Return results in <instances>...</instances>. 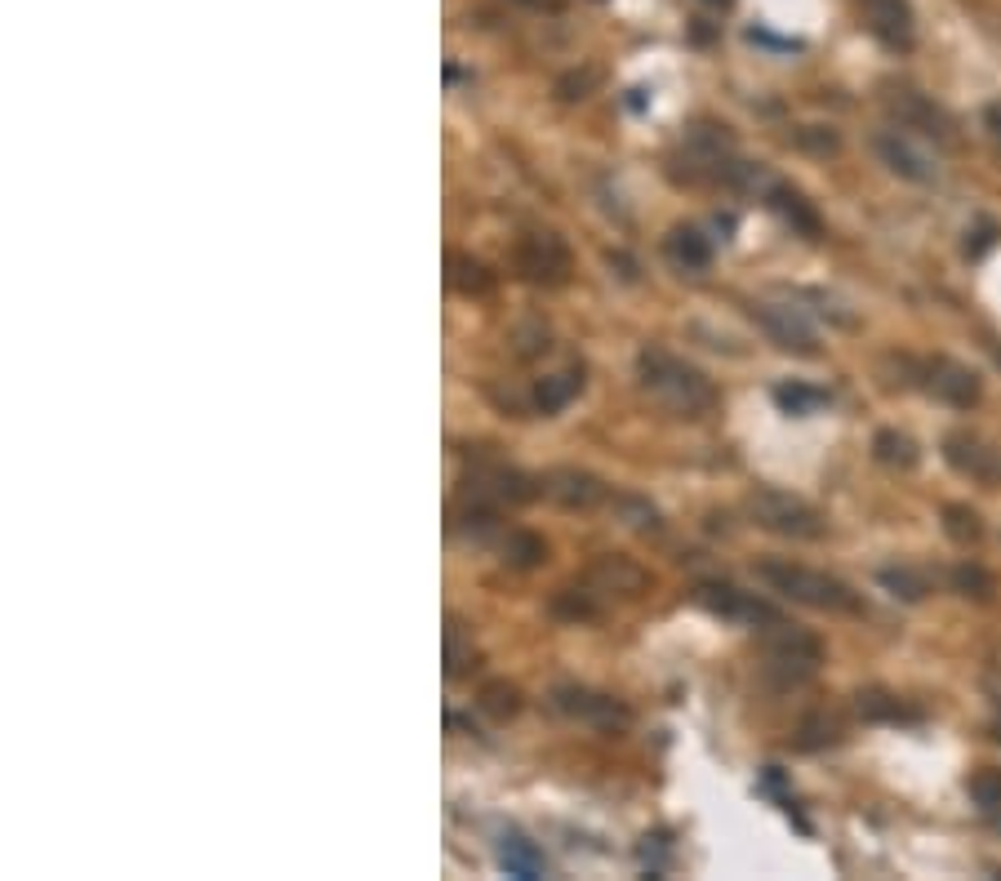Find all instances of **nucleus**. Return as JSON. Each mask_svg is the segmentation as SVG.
I'll return each instance as SVG.
<instances>
[{"mask_svg":"<svg viewBox=\"0 0 1001 881\" xmlns=\"http://www.w3.org/2000/svg\"><path fill=\"white\" fill-rule=\"evenodd\" d=\"M859 13H863V27L885 44V49H912L916 40V22H912V9L908 0H859Z\"/></svg>","mask_w":1001,"mask_h":881,"instance_id":"nucleus-11","label":"nucleus"},{"mask_svg":"<svg viewBox=\"0 0 1001 881\" xmlns=\"http://www.w3.org/2000/svg\"><path fill=\"white\" fill-rule=\"evenodd\" d=\"M943 529H948L952 543H979V538H983V521H979V512L965 507V503H948V507H943Z\"/></svg>","mask_w":1001,"mask_h":881,"instance_id":"nucleus-26","label":"nucleus"},{"mask_svg":"<svg viewBox=\"0 0 1001 881\" xmlns=\"http://www.w3.org/2000/svg\"><path fill=\"white\" fill-rule=\"evenodd\" d=\"M538 489H534V481L525 476V472H516V467H498V463H489V467H472L467 472V481H463V498L472 503V512H498V507H507V503H525V498H534Z\"/></svg>","mask_w":1001,"mask_h":881,"instance_id":"nucleus-5","label":"nucleus"},{"mask_svg":"<svg viewBox=\"0 0 1001 881\" xmlns=\"http://www.w3.org/2000/svg\"><path fill=\"white\" fill-rule=\"evenodd\" d=\"M498 863H503L507 877H543V872H547L543 850H538L534 841L516 837V832H507V837L498 841Z\"/></svg>","mask_w":1001,"mask_h":881,"instance_id":"nucleus-18","label":"nucleus"},{"mask_svg":"<svg viewBox=\"0 0 1001 881\" xmlns=\"http://www.w3.org/2000/svg\"><path fill=\"white\" fill-rule=\"evenodd\" d=\"M449 285L458 294H485L494 285V276L485 271L480 258H467V254H449Z\"/></svg>","mask_w":1001,"mask_h":881,"instance_id":"nucleus-25","label":"nucleus"},{"mask_svg":"<svg viewBox=\"0 0 1001 881\" xmlns=\"http://www.w3.org/2000/svg\"><path fill=\"white\" fill-rule=\"evenodd\" d=\"M636 378H641V387H645L663 409H672V414L698 418V414H707V409L716 405L712 378H707L703 369L685 365V360L672 356V352L645 347V352L636 356Z\"/></svg>","mask_w":1001,"mask_h":881,"instance_id":"nucleus-1","label":"nucleus"},{"mask_svg":"<svg viewBox=\"0 0 1001 881\" xmlns=\"http://www.w3.org/2000/svg\"><path fill=\"white\" fill-rule=\"evenodd\" d=\"M752 320L770 334L774 347L783 352H796V356H814L819 352V338H814V325L805 320L801 307L792 303H752Z\"/></svg>","mask_w":1001,"mask_h":881,"instance_id":"nucleus-9","label":"nucleus"},{"mask_svg":"<svg viewBox=\"0 0 1001 881\" xmlns=\"http://www.w3.org/2000/svg\"><path fill=\"white\" fill-rule=\"evenodd\" d=\"M885 102H890V111L899 116L903 129H925V133H934V138H952V120H948L934 102H925L916 89H894Z\"/></svg>","mask_w":1001,"mask_h":881,"instance_id":"nucleus-15","label":"nucleus"},{"mask_svg":"<svg viewBox=\"0 0 1001 881\" xmlns=\"http://www.w3.org/2000/svg\"><path fill=\"white\" fill-rule=\"evenodd\" d=\"M743 507H747L752 525H761V529H770L779 538H823V529H827L823 512L814 503L787 494V489H770V485L752 489Z\"/></svg>","mask_w":1001,"mask_h":881,"instance_id":"nucleus-3","label":"nucleus"},{"mask_svg":"<svg viewBox=\"0 0 1001 881\" xmlns=\"http://www.w3.org/2000/svg\"><path fill=\"white\" fill-rule=\"evenodd\" d=\"M703 4H707V9H730L734 0H703Z\"/></svg>","mask_w":1001,"mask_h":881,"instance_id":"nucleus-34","label":"nucleus"},{"mask_svg":"<svg viewBox=\"0 0 1001 881\" xmlns=\"http://www.w3.org/2000/svg\"><path fill=\"white\" fill-rule=\"evenodd\" d=\"M467 663H472V641H463L458 623H449V632H445V672L449 676H463Z\"/></svg>","mask_w":1001,"mask_h":881,"instance_id":"nucleus-31","label":"nucleus"},{"mask_svg":"<svg viewBox=\"0 0 1001 881\" xmlns=\"http://www.w3.org/2000/svg\"><path fill=\"white\" fill-rule=\"evenodd\" d=\"M498 552H503V561H507V565H516V570H534V565L547 556V543H543L538 534H529V529H507V534L498 538Z\"/></svg>","mask_w":1001,"mask_h":881,"instance_id":"nucleus-23","label":"nucleus"},{"mask_svg":"<svg viewBox=\"0 0 1001 881\" xmlns=\"http://www.w3.org/2000/svg\"><path fill=\"white\" fill-rule=\"evenodd\" d=\"M583 583L601 596H641L650 587V574L627 556H601V561H592Z\"/></svg>","mask_w":1001,"mask_h":881,"instance_id":"nucleus-14","label":"nucleus"},{"mask_svg":"<svg viewBox=\"0 0 1001 881\" xmlns=\"http://www.w3.org/2000/svg\"><path fill=\"white\" fill-rule=\"evenodd\" d=\"M765 205H770L783 222H792L796 231H805V236H814V231H819V214L805 205V196H801V191H792V187H783V182H770Z\"/></svg>","mask_w":1001,"mask_h":881,"instance_id":"nucleus-19","label":"nucleus"},{"mask_svg":"<svg viewBox=\"0 0 1001 881\" xmlns=\"http://www.w3.org/2000/svg\"><path fill=\"white\" fill-rule=\"evenodd\" d=\"M925 387H930L943 405H952V409H970V405H979V396H983L979 374H974L970 365H961V360H948V356H939V360L925 365Z\"/></svg>","mask_w":1001,"mask_h":881,"instance_id":"nucleus-12","label":"nucleus"},{"mask_svg":"<svg viewBox=\"0 0 1001 881\" xmlns=\"http://www.w3.org/2000/svg\"><path fill=\"white\" fill-rule=\"evenodd\" d=\"M663 254L676 271H707L712 267V240L698 227H672L663 236Z\"/></svg>","mask_w":1001,"mask_h":881,"instance_id":"nucleus-17","label":"nucleus"},{"mask_svg":"<svg viewBox=\"0 0 1001 881\" xmlns=\"http://www.w3.org/2000/svg\"><path fill=\"white\" fill-rule=\"evenodd\" d=\"M965 792H970V801L979 805V810H1001V770L997 765H983V770H974L970 779H965Z\"/></svg>","mask_w":1001,"mask_h":881,"instance_id":"nucleus-27","label":"nucleus"},{"mask_svg":"<svg viewBox=\"0 0 1001 881\" xmlns=\"http://www.w3.org/2000/svg\"><path fill=\"white\" fill-rule=\"evenodd\" d=\"M823 663V645L801 632V627H783L774 623V632L765 636V672L779 681V685H801L819 672Z\"/></svg>","mask_w":1001,"mask_h":881,"instance_id":"nucleus-4","label":"nucleus"},{"mask_svg":"<svg viewBox=\"0 0 1001 881\" xmlns=\"http://www.w3.org/2000/svg\"><path fill=\"white\" fill-rule=\"evenodd\" d=\"M876 583H881L890 596L908 601V605H916V601L930 596V574H921V570H912V565H885V570H876Z\"/></svg>","mask_w":1001,"mask_h":881,"instance_id":"nucleus-21","label":"nucleus"},{"mask_svg":"<svg viewBox=\"0 0 1001 881\" xmlns=\"http://www.w3.org/2000/svg\"><path fill=\"white\" fill-rule=\"evenodd\" d=\"M872 454L885 463V467H916V441L908 436V432H899V427H881L876 436H872Z\"/></svg>","mask_w":1001,"mask_h":881,"instance_id":"nucleus-22","label":"nucleus"},{"mask_svg":"<svg viewBox=\"0 0 1001 881\" xmlns=\"http://www.w3.org/2000/svg\"><path fill=\"white\" fill-rule=\"evenodd\" d=\"M756 574L779 596H787L796 605L827 610V614H859V592L827 570H810V565H796V561H761Z\"/></svg>","mask_w":1001,"mask_h":881,"instance_id":"nucleus-2","label":"nucleus"},{"mask_svg":"<svg viewBox=\"0 0 1001 881\" xmlns=\"http://www.w3.org/2000/svg\"><path fill=\"white\" fill-rule=\"evenodd\" d=\"M774 400H779L787 414H814V409L827 405V392L805 387V383H783V387H774Z\"/></svg>","mask_w":1001,"mask_h":881,"instance_id":"nucleus-28","label":"nucleus"},{"mask_svg":"<svg viewBox=\"0 0 1001 881\" xmlns=\"http://www.w3.org/2000/svg\"><path fill=\"white\" fill-rule=\"evenodd\" d=\"M943 458H948L961 476H970V481H983V485L1001 481V454L988 449L974 432H948V436H943Z\"/></svg>","mask_w":1001,"mask_h":881,"instance_id":"nucleus-13","label":"nucleus"},{"mask_svg":"<svg viewBox=\"0 0 1001 881\" xmlns=\"http://www.w3.org/2000/svg\"><path fill=\"white\" fill-rule=\"evenodd\" d=\"M983 116H988V129H992V138L1001 142V102H992V107H988Z\"/></svg>","mask_w":1001,"mask_h":881,"instance_id":"nucleus-33","label":"nucleus"},{"mask_svg":"<svg viewBox=\"0 0 1001 881\" xmlns=\"http://www.w3.org/2000/svg\"><path fill=\"white\" fill-rule=\"evenodd\" d=\"M552 703H556V712H565L578 725H592V730H605V734L627 730V707L614 694H601V690H587V685H556Z\"/></svg>","mask_w":1001,"mask_h":881,"instance_id":"nucleus-6","label":"nucleus"},{"mask_svg":"<svg viewBox=\"0 0 1001 881\" xmlns=\"http://www.w3.org/2000/svg\"><path fill=\"white\" fill-rule=\"evenodd\" d=\"M952 583H957L965 596H979V601H988V596H992V587H997V583H992V574H988V570H979V565H957V570H952Z\"/></svg>","mask_w":1001,"mask_h":881,"instance_id":"nucleus-30","label":"nucleus"},{"mask_svg":"<svg viewBox=\"0 0 1001 881\" xmlns=\"http://www.w3.org/2000/svg\"><path fill=\"white\" fill-rule=\"evenodd\" d=\"M698 601L725 618V623H739V627H774L779 623V610L770 601H761L756 592H743L734 583H703L698 587Z\"/></svg>","mask_w":1001,"mask_h":881,"instance_id":"nucleus-7","label":"nucleus"},{"mask_svg":"<svg viewBox=\"0 0 1001 881\" xmlns=\"http://www.w3.org/2000/svg\"><path fill=\"white\" fill-rule=\"evenodd\" d=\"M854 707H859V716L863 721H916V712H908L894 694H885V690H859L854 694Z\"/></svg>","mask_w":1001,"mask_h":881,"instance_id":"nucleus-24","label":"nucleus"},{"mask_svg":"<svg viewBox=\"0 0 1001 881\" xmlns=\"http://www.w3.org/2000/svg\"><path fill=\"white\" fill-rule=\"evenodd\" d=\"M992 828H997V832H1001V810H992Z\"/></svg>","mask_w":1001,"mask_h":881,"instance_id":"nucleus-35","label":"nucleus"},{"mask_svg":"<svg viewBox=\"0 0 1001 881\" xmlns=\"http://www.w3.org/2000/svg\"><path fill=\"white\" fill-rule=\"evenodd\" d=\"M516 267L534 285H565L569 280V249L556 231H529L516 245Z\"/></svg>","mask_w":1001,"mask_h":881,"instance_id":"nucleus-8","label":"nucleus"},{"mask_svg":"<svg viewBox=\"0 0 1001 881\" xmlns=\"http://www.w3.org/2000/svg\"><path fill=\"white\" fill-rule=\"evenodd\" d=\"M543 489H547L561 507H596V503L605 498V485H601L596 476L578 472V467H556V472L543 481Z\"/></svg>","mask_w":1001,"mask_h":881,"instance_id":"nucleus-16","label":"nucleus"},{"mask_svg":"<svg viewBox=\"0 0 1001 881\" xmlns=\"http://www.w3.org/2000/svg\"><path fill=\"white\" fill-rule=\"evenodd\" d=\"M876 156H881V165L890 169V174H899V178H908V182H934L939 178V165H934V156L925 151V147H916L903 129H881L876 133Z\"/></svg>","mask_w":1001,"mask_h":881,"instance_id":"nucleus-10","label":"nucleus"},{"mask_svg":"<svg viewBox=\"0 0 1001 881\" xmlns=\"http://www.w3.org/2000/svg\"><path fill=\"white\" fill-rule=\"evenodd\" d=\"M796 147H805L814 156H827V151L841 147V138L832 129H823V125H805V129H796Z\"/></svg>","mask_w":1001,"mask_h":881,"instance_id":"nucleus-32","label":"nucleus"},{"mask_svg":"<svg viewBox=\"0 0 1001 881\" xmlns=\"http://www.w3.org/2000/svg\"><path fill=\"white\" fill-rule=\"evenodd\" d=\"M480 707H485L489 716L507 721V716H516V712H521V690H516V685H507V681H494V685H485V690H480Z\"/></svg>","mask_w":1001,"mask_h":881,"instance_id":"nucleus-29","label":"nucleus"},{"mask_svg":"<svg viewBox=\"0 0 1001 881\" xmlns=\"http://www.w3.org/2000/svg\"><path fill=\"white\" fill-rule=\"evenodd\" d=\"M578 387H583V369L547 374V378H538V387H534V405H538L543 414H556V409H565V405L578 396Z\"/></svg>","mask_w":1001,"mask_h":881,"instance_id":"nucleus-20","label":"nucleus"}]
</instances>
